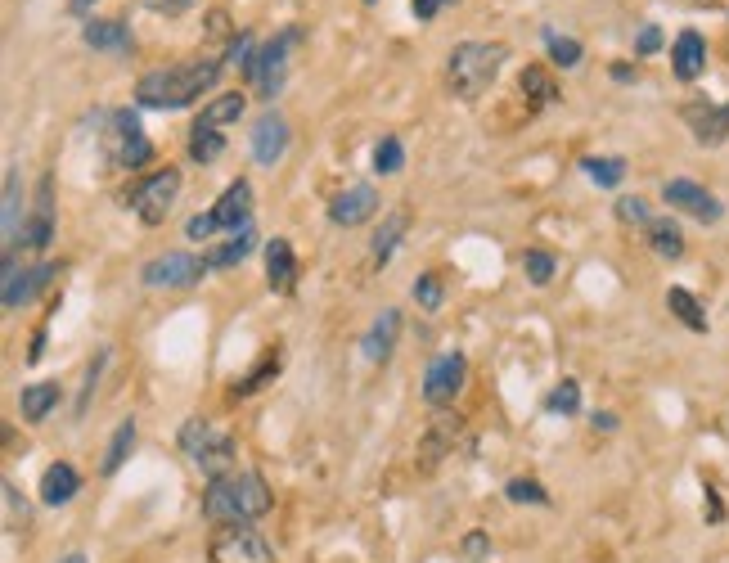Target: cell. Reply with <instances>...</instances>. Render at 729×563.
Listing matches in <instances>:
<instances>
[{
	"mask_svg": "<svg viewBox=\"0 0 729 563\" xmlns=\"http://www.w3.org/2000/svg\"><path fill=\"white\" fill-rule=\"evenodd\" d=\"M18 212H23V181H18V167H5V257L14 253L18 239H23Z\"/></svg>",
	"mask_w": 729,
	"mask_h": 563,
	"instance_id": "obj_26",
	"label": "cell"
},
{
	"mask_svg": "<svg viewBox=\"0 0 729 563\" xmlns=\"http://www.w3.org/2000/svg\"><path fill=\"white\" fill-rule=\"evenodd\" d=\"M270 509V487L261 473H225L212 478L203 491V518L216 527H234V523H252Z\"/></svg>",
	"mask_w": 729,
	"mask_h": 563,
	"instance_id": "obj_2",
	"label": "cell"
},
{
	"mask_svg": "<svg viewBox=\"0 0 729 563\" xmlns=\"http://www.w3.org/2000/svg\"><path fill=\"white\" fill-rule=\"evenodd\" d=\"M522 271L531 275V284H549L558 271V262H554V253H545V248H527V253H522Z\"/></svg>",
	"mask_w": 729,
	"mask_h": 563,
	"instance_id": "obj_37",
	"label": "cell"
},
{
	"mask_svg": "<svg viewBox=\"0 0 729 563\" xmlns=\"http://www.w3.org/2000/svg\"><path fill=\"white\" fill-rule=\"evenodd\" d=\"M504 59H509V46H500V41H459L446 59L450 91H455L459 100H477L482 91H491V82L500 77Z\"/></svg>",
	"mask_w": 729,
	"mask_h": 563,
	"instance_id": "obj_3",
	"label": "cell"
},
{
	"mask_svg": "<svg viewBox=\"0 0 729 563\" xmlns=\"http://www.w3.org/2000/svg\"><path fill=\"white\" fill-rule=\"evenodd\" d=\"M104 361H108V352H95V361L86 365V383H81V397H77V415H86V410H90V392H95L99 374H104Z\"/></svg>",
	"mask_w": 729,
	"mask_h": 563,
	"instance_id": "obj_44",
	"label": "cell"
},
{
	"mask_svg": "<svg viewBox=\"0 0 729 563\" xmlns=\"http://www.w3.org/2000/svg\"><path fill=\"white\" fill-rule=\"evenodd\" d=\"M185 235L189 239H212V235H221V226H216L212 212H198V217L185 221Z\"/></svg>",
	"mask_w": 729,
	"mask_h": 563,
	"instance_id": "obj_45",
	"label": "cell"
},
{
	"mask_svg": "<svg viewBox=\"0 0 729 563\" xmlns=\"http://www.w3.org/2000/svg\"><path fill=\"white\" fill-rule=\"evenodd\" d=\"M243 104H248V95H239V91L216 95L212 104H203V113L194 118V127L216 131V127H225V122H239V118H243Z\"/></svg>",
	"mask_w": 729,
	"mask_h": 563,
	"instance_id": "obj_27",
	"label": "cell"
},
{
	"mask_svg": "<svg viewBox=\"0 0 729 563\" xmlns=\"http://www.w3.org/2000/svg\"><path fill=\"white\" fill-rule=\"evenodd\" d=\"M50 275H54V266H32V271H23V266H18V257L9 253L5 257V293H0L5 311H23L27 302H32L36 293L50 284Z\"/></svg>",
	"mask_w": 729,
	"mask_h": 563,
	"instance_id": "obj_13",
	"label": "cell"
},
{
	"mask_svg": "<svg viewBox=\"0 0 729 563\" xmlns=\"http://www.w3.org/2000/svg\"><path fill=\"white\" fill-rule=\"evenodd\" d=\"M612 77H617V82H635V68H630V64H617V68H612Z\"/></svg>",
	"mask_w": 729,
	"mask_h": 563,
	"instance_id": "obj_52",
	"label": "cell"
},
{
	"mask_svg": "<svg viewBox=\"0 0 729 563\" xmlns=\"http://www.w3.org/2000/svg\"><path fill=\"white\" fill-rule=\"evenodd\" d=\"M63 388L54 379H41V383H27L23 392H18V415L27 419V424H41L45 415H50L54 406H59Z\"/></svg>",
	"mask_w": 729,
	"mask_h": 563,
	"instance_id": "obj_21",
	"label": "cell"
},
{
	"mask_svg": "<svg viewBox=\"0 0 729 563\" xmlns=\"http://www.w3.org/2000/svg\"><path fill=\"white\" fill-rule=\"evenodd\" d=\"M207 563H275V550L270 541L248 523L221 527L212 536V550H207Z\"/></svg>",
	"mask_w": 729,
	"mask_h": 563,
	"instance_id": "obj_7",
	"label": "cell"
},
{
	"mask_svg": "<svg viewBox=\"0 0 729 563\" xmlns=\"http://www.w3.org/2000/svg\"><path fill=\"white\" fill-rule=\"evenodd\" d=\"M266 284L275 293L297 289V257H293V244H288L284 235L266 239Z\"/></svg>",
	"mask_w": 729,
	"mask_h": 563,
	"instance_id": "obj_19",
	"label": "cell"
},
{
	"mask_svg": "<svg viewBox=\"0 0 729 563\" xmlns=\"http://www.w3.org/2000/svg\"><path fill=\"white\" fill-rule=\"evenodd\" d=\"M585 176H590L594 185H603V190H612V185L626 181V158H585Z\"/></svg>",
	"mask_w": 729,
	"mask_h": 563,
	"instance_id": "obj_32",
	"label": "cell"
},
{
	"mask_svg": "<svg viewBox=\"0 0 729 563\" xmlns=\"http://www.w3.org/2000/svg\"><path fill=\"white\" fill-rule=\"evenodd\" d=\"M405 167V149H401V140L396 136H383L374 145V172L378 176H396Z\"/></svg>",
	"mask_w": 729,
	"mask_h": 563,
	"instance_id": "obj_35",
	"label": "cell"
},
{
	"mask_svg": "<svg viewBox=\"0 0 729 563\" xmlns=\"http://www.w3.org/2000/svg\"><path fill=\"white\" fill-rule=\"evenodd\" d=\"M666 307H671V316L680 320L684 329H693V334H707V311H702V302L693 298L689 289H666Z\"/></svg>",
	"mask_w": 729,
	"mask_h": 563,
	"instance_id": "obj_28",
	"label": "cell"
},
{
	"mask_svg": "<svg viewBox=\"0 0 729 563\" xmlns=\"http://www.w3.org/2000/svg\"><path fill=\"white\" fill-rule=\"evenodd\" d=\"M441 5H446V0H410V10H414V19H419V23H428Z\"/></svg>",
	"mask_w": 729,
	"mask_h": 563,
	"instance_id": "obj_49",
	"label": "cell"
},
{
	"mask_svg": "<svg viewBox=\"0 0 729 563\" xmlns=\"http://www.w3.org/2000/svg\"><path fill=\"white\" fill-rule=\"evenodd\" d=\"M662 199L671 203L675 212H684V217L702 221V226H716V221L725 217V203H720L711 190H702L698 181H684V176H675V181L662 185Z\"/></svg>",
	"mask_w": 729,
	"mask_h": 563,
	"instance_id": "obj_10",
	"label": "cell"
},
{
	"mask_svg": "<svg viewBox=\"0 0 729 563\" xmlns=\"http://www.w3.org/2000/svg\"><path fill=\"white\" fill-rule=\"evenodd\" d=\"M396 334H401V311L396 307H383V316L369 325V334H365V361H374V365H383L387 356H392V347H396Z\"/></svg>",
	"mask_w": 729,
	"mask_h": 563,
	"instance_id": "obj_20",
	"label": "cell"
},
{
	"mask_svg": "<svg viewBox=\"0 0 729 563\" xmlns=\"http://www.w3.org/2000/svg\"><path fill=\"white\" fill-rule=\"evenodd\" d=\"M257 248V235H252V226H243V230H234L225 244H216V248H207L203 253V262H207V271H225V266H239L243 257Z\"/></svg>",
	"mask_w": 729,
	"mask_h": 563,
	"instance_id": "obj_23",
	"label": "cell"
},
{
	"mask_svg": "<svg viewBox=\"0 0 729 563\" xmlns=\"http://www.w3.org/2000/svg\"><path fill=\"white\" fill-rule=\"evenodd\" d=\"M176 194H180V172L176 167H162V172L144 176V181L126 194V203H131V212L144 221V226H162L171 203H176Z\"/></svg>",
	"mask_w": 729,
	"mask_h": 563,
	"instance_id": "obj_6",
	"label": "cell"
},
{
	"mask_svg": "<svg viewBox=\"0 0 729 563\" xmlns=\"http://www.w3.org/2000/svg\"><path fill=\"white\" fill-rule=\"evenodd\" d=\"M77 487H81V478H77V469H72L68 460L50 464V469L41 473V500L45 505H68V500L77 496Z\"/></svg>",
	"mask_w": 729,
	"mask_h": 563,
	"instance_id": "obj_24",
	"label": "cell"
},
{
	"mask_svg": "<svg viewBox=\"0 0 729 563\" xmlns=\"http://www.w3.org/2000/svg\"><path fill=\"white\" fill-rule=\"evenodd\" d=\"M504 496H509L513 505H549V491L540 487L536 478H513L509 487H504Z\"/></svg>",
	"mask_w": 729,
	"mask_h": 563,
	"instance_id": "obj_39",
	"label": "cell"
},
{
	"mask_svg": "<svg viewBox=\"0 0 729 563\" xmlns=\"http://www.w3.org/2000/svg\"><path fill=\"white\" fill-rule=\"evenodd\" d=\"M207 275V262L194 253H162L153 257V262H144L140 280L149 284V289H189V284H198Z\"/></svg>",
	"mask_w": 729,
	"mask_h": 563,
	"instance_id": "obj_9",
	"label": "cell"
},
{
	"mask_svg": "<svg viewBox=\"0 0 729 563\" xmlns=\"http://www.w3.org/2000/svg\"><path fill=\"white\" fill-rule=\"evenodd\" d=\"M545 406L554 410V415H576V410H581V383H576V379H563L554 392H549Z\"/></svg>",
	"mask_w": 729,
	"mask_h": 563,
	"instance_id": "obj_38",
	"label": "cell"
},
{
	"mask_svg": "<svg viewBox=\"0 0 729 563\" xmlns=\"http://www.w3.org/2000/svg\"><path fill=\"white\" fill-rule=\"evenodd\" d=\"M275 370H279V352H270L266 361H261L257 370L248 374V379H239V383H234V397H239V392H257L261 383H266V379H270V374H275Z\"/></svg>",
	"mask_w": 729,
	"mask_h": 563,
	"instance_id": "obj_43",
	"label": "cell"
},
{
	"mask_svg": "<svg viewBox=\"0 0 729 563\" xmlns=\"http://www.w3.org/2000/svg\"><path fill=\"white\" fill-rule=\"evenodd\" d=\"M230 59H234V68H239L243 77L252 73V59H257V46H252V32H239V37L230 41Z\"/></svg>",
	"mask_w": 729,
	"mask_h": 563,
	"instance_id": "obj_42",
	"label": "cell"
},
{
	"mask_svg": "<svg viewBox=\"0 0 729 563\" xmlns=\"http://www.w3.org/2000/svg\"><path fill=\"white\" fill-rule=\"evenodd\" d=\"M644 239H648V248H653L657 257H666V262L684 257V230L675 226V217H653L644 226Z\"/></svg>",
	"mask_w": 729,
	"mask_h": 563,
	"instance_id": "obj_25",
	"label": "cell"
},
{
	"mask_svg": "<svg viewBox=\"0 0 729 563\" xmlns=\"http://www.w3.org/2000/svg\"><path fill=\"white\" fill-rule=\"evenodd\" d=\"M284 154H288V122L279 118L275 109H266L257 122H252V158H257L261 167H275Z\"/></svg>",
	"mask_w": 729,
	"mask_h": 563,
	"instance_id": "obj_15",
	"label": "cell"
},
{
	"mask_svg": "<svg viewBox=\"0 0 729 563\" xmlns=\"http://www.w3.org/2000/svg\"><path fill=\"white\" fill-rule=\"evenodd\" d=\"M464 356L459 352H441L437 361L423 370V401L428 406H450V401L459 397V388H464Z\"/></svg>",
	"mask_w": 729,
	"mask_h": 563,
	"instance_id": "obj_11",
	"label": "cell"
},
{
	"mask_svg": "<svg viewBox=\"0 0 729 563\" xmlns=\"http://www.w3.org/2000/svg\"><path fill=\"white\" fill-rule=\"evenodd\" d=\"M90 5H95V0H72V10H77V14H81V10H90Z\"/></svg>",
	"mask_w": 729,
	"mask_h": 563,
	"instance_id": "obj_53",
	"label": "cell"
},
{
	"mask_svg": "<svg viewBox=\"0 0 729 563\" xmlns=\"http://www.w3.org/2000/svg\"><path fill=\"white\" fill-rule=\"evenodd\" d=\"M680 118L689 122V131H693V140H698V145L716 149V145H725V140H729V104L689 100L680 109Z\"/></svg>",
	"mask_w": 729,
	"mask_h": 563,
	"instance_id": "obj_12",
	"label": "cell"
},
{
	"mask_svg": "<svg viewBox=\"0 0 729 563\" xmlns=\"http://www.w3.org/2000/svg\"><path fill=\"white\" fill-rule=\"evenodd\" d=\"M617 217L626 221V226H648V221H653V212H648V203L639 199V194H621V199H617Z\"/></svg>",
	"mask_w": 729,
	"mask_h": 563,
	"instance_id": "obj_41",
	"label": "cell"
},
{
	"mask_svg": "<svg viewBox=\"0 0 729 563\" xmlns=\"http://www.w3.org/2000/svg\"><path fill=\"white\" fill-rule=\"evenodd\" d=\"M405 230H410V212L405 208L387 212L383 226H378V235H374V262H392V253H396V244H401Z\"/></svg>",
	"mask_w": 729,
	"mask_h": 563,
	"instance_id": "obj_29",
	"label": "cell"
},
{
	"mask_svg": "<svg viewBox=\"0 0 729 563\" xmlns=\"http://www.w3.org/2000/svg\"><path fill=\"white\" fill-rule=\"evenodd\" d=\"M702 514H707V523H725V500H720L716 487H707V500H702Z\"/></svg>",
	"mask_w": 729,
	"mask_h": 563,
	"instance_id": "obj_48",
	"label": "cell"
},
{
	"mask_svg": "<svg viewBox=\"0 0 729 563\" xmlns=\"http://www.w3.org/2000/svg\"><path fill=\"white\" fill-rule=\"evenodd\" d=\"M59 563H86V554H68V559H59Z\"/></svg>",
	"mask_w": 729,
	"mask_h": 563,
	"instance_id": "obj_54",
	"label": "cell"
},
{
	"mask_svg": "<svg viewBox=\"0 0 729 563\" xmlns=\"http://www.w3.org/2000/svg\"><path fill=\"white\" fill-rule=\"evenodd\" d=\"M0 500H5V527L9 532H23L27 527V500H23V491L14 487V482H0Z\"/></svg>",
	"mask_w": 729,
	"mask_h": 563,
	"instance_id": "obj_36",
	"label": "cell"
},
{
	"mask_svg": "<svg viewBox=\"0 0 729 563\" xmlns=\"http://www.w3.org/2000/svg\"><path fill=\"white\" fill-rule=\"evenodd\" d=\"M378 212V194H374V185H347L342 194H333V203H329V221L333 226H365L369 217Z\"/></svg>",
	"mask_w": 729,
	"mask_h": 563,
	"instance_id": "obj_16",
	"label": "cell"
},
{
	"mask_svg": "<svg viewBox=\"0 0 729 563\" xmlns=\"http://www.w3.org/2000/svg\"><path fill=\"white\" fill-rule=\"evenodd\" d=\"M104 158L113 167H144L153 158V145H149V136H144L140 113H135V109H113V113H108Z\"/></svg>",
	"mask_w": 729,
	"mask_h": 563,
	"instance_id": "obj_5",
	"label": "cell"
},
{
	"mask_svg": "<svg viewBox=\"0 0 729 563\" xmlns=\"http://www.w3.org/2000/svg\"><path fill=\"white\" fill-rule=\"evenodd\" d=\"M180 451L207 473V478H225V473H239L234 469V437L230 433H216L207 419H185L180 428Z\"/></svg>",
	"mask_w": 729,
	"mask_h": 563,
	"instance_id": "obj_4",
	"label": "cell"
},
{
	"mask_svg": "<svg viewBox=\"0 0 729 563\" xmlns=\"http://www.w3.org/2000/svg\"><path fill=\"white\" fill-rule=\"evenodd\" d=\"M212 217H216V226H221L225 235H234V230L252 226V185L243 181V176H239V181L225 185V194L216 199Z\"/></svg>",
	"mask_w": 729,
	"mask_h": 563,
	"instance_id": "obj_17",
	"label": "cell"
},
{
	"mask_svg": "<svg viewBox=\"0 0 729 563\" xmlns=\"http://www.w3.org/2000/svg\"><path fill=\"white\" fill-rule=\"evenodd\" d=\"M54 181L50 176H41L36 181V203H32V217L23 221V239L18 244L27 248V253H45L50 248V239H54Z\"/></svg>",
	"mask_w": 729,
	"mask_h": 563,
	"instance_id": "obj_14",
	"label": "cell"
},
{
	"mask_svg": "<svg viewBox=\"0 0 729 563\" xmlns=\"http://www.w3.org/2000/svg\"><path fill=\"white\" fill-rule=\"evenodd\" d=\"M414 302H419L423 311H437L441 307V275L423 271L419 280H414Z\"/></svg>",
	"mask_w": 729,
	"mask_h": 563,
	"instance_id": "obj_40",
	"label": "cell"
},
{
	"mask_svg": "<svg viewBox=\"0 0 729 563\" xmlns=\"http://www.w3.org/2000/svg\"><path fill=\"white\" fill-rule=\"evenodd\" d=\"M675 5H689V10H720L725 0H675Z\"/></svg>",
	"mask_w": 729,
	"mask_h": 563,
	"instance_id": "obj_51",
	"label": "cell"
},
{
	"mask_svg": "<svg viewBox=\"0 0 729 563\" xmlns=\"http://www.w3.org/2000/svg\"><path fill=\"white\" fill-rule=\"evenodd\" d=\"M657 46H662V28H657V23L639 28V37H635V55H653Z\"/></svg>",
	"mask_w": 729,
	"mask_h": 563,
	"instance_id": "obj_47",
	"label": "cell"
},
{
	"mask_svg": "<svg viewBox=\"0 0 729 563\" xmlns=\"http://www.w3.org/2000/svg\"><path fill=\"white\" fill-rule=\"evenodd\" d=\"M131 446H135V419H122V424H117V433H113V442H108L104 464H99V469L117 473L126 464V455H131Z\"/></svg>",
	"mask_w": 729,
	"mask_h": 563,
	"instance_id": "obj_31",
	"label": "cell"
},
{
	"mask_svg": "<svg viewBox=\"0 0 729 563\" xmlns=\"http://www.w3.org/2000/svg\"><path fill=\"white\" fill-rule=\"evenodd\" d=\"M518 91H522V95H531V100H536V104H554V100H558V86H554V77H549L540 64L522 68V77H518Z\"/></svg>",
	"mask_w": 729,
	"mask_h": 563,
	"instance_id": "obj_30",
	"label": "cell"
},
{
	"mask_svg": "<svg viewBox=\"0 0 729 563\" xmlns=\"http://www.w3.org/2000/svg\"><path fill=\"white\" fill-rule=\"evenodd\" d=\"M216 77H221V59H189V64L153 68V73L140 77L135 100H140V109H189L207 86H216Z\"/></svg>",
	"mask_w": 729,
	"mask_h": 563,
	"instance_id": "obj_1",
	"label": "cell"
},
{
	"mask_svg": "<svg viewBox=\"0 0 729 563\" xmlns=\"http://www.w3.org/2000/svg\"><path fill=\"white\" fill-rule=\"evenodd\" d=\"M81 37H86V46L95 50H113V55H126V50L135 46L131 41V28L117 19H90L86 28H81Z\"/></svg>",
	"mask_w": 729,
	"mask_h": 563,
	"instance_id": "obj_22",
	"label": "cell"
},
{
	"mask_svg": "<svg viewBox=\"0 0 729 563\" xmlns=\"http://www.w3.org/2000/svg\"><path fill=\"white\" fill-rule=\"evenodd\" d=\"M221 154H225V136H221V131L194 127V136H189V158H194V163H216Z\"/></svg>",
	"mask_w": 729,
	"mask_h": 563,
	"instance_id": "obj_33",
	"label": "cell"
},
{
	"mask_svg": "<svg viewBox=\"0 0 729 563\" xmlns=\"http://www.w3.org/2000/svg\"><path fill=\"white\" fill-rule=\"evenodd\" d=\"M545 46H549V59H554L558 68H576V64H581V41H576V37H563V32L545 28Z\"/></svg>",
	"mask_w": 729,
	"mask_h": 563,
	"instance_id": "obj_34",
	"label": "cell"
},
{
	"mask_svg": "<svg viewBox=\"0 0 729 563\" xmlns=\"http://www.w3.org/2000/svg\"><path fill=\"white\" fill-rule=\"evenodd\" d=\"M590 424L599 428V433H612V428H617V415H608V410H599V415H594Z\"/></svg>",
	"mask_w": 729,
	"mask_h": 563,
	"instance_id": "obj_50",
	"label": "cell"
},
{
	"mask_svg": "<svg viewBox=\"0 0 729 563\" xmlns=\"http://www.w3.org/2000/svg\"><path fill=\"white\" fill-rule=\"evenodd\" d=\"M486 554H491V536H486V532H468L464 536V559L468 563H482Z\"/></svg>",
	"mask_w": 729,
	"mask_h": 563,
	"instance_id": "obj_46",
	"label": "cell"
},
{
	"mask_svg": "<svg viewBox=\"0 0 729 563\" xmlns=\"http://www.w3.org/2000/svg\"><path fill=\"white\" fill-rule=\"evenodd\" d=\"M671 73L680 77V82H698V77L707 73V41H702V32H680V37H675Z\"/></svg>",
	"mask_w": 729,
	"mask_h": 563,
	"instance_id": "obj_18",
	"label": "cell"
},
{
	"mask_svg": "<svg viewBox=\"0 0 729 563\" xmlns=\"http://www.w3.org/2000/svg\"><path fill=\"white\" fill-rule=\"evenodd\" d=\"M293 46H297V28H284L279 37H270L266 46L257 50L248 82H257L261 100H275V95H279V86H284V73H288V50H293Z\"/></svg>",
	"mask_w": 729,
	"mask_h": 563,
	"instance_id": "obj_8",
	"label": "cell"
}]
</instances>
